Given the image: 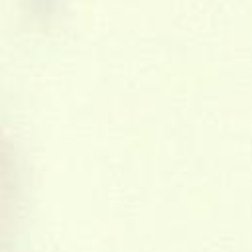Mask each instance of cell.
Instances as JSON below:
<instances>
[{
    "label": "cell",
    "instance_id": "cell-1",
    "mask_svg": "<svg viewBox=\"0 0 252 252\" xmlns=\"http://www.w3.org/2000/svg\"><path fill=\"white\" fill-rule=\"evenodd\" d=\"M39 2H41V0H39Z\"/></svg>",
    "mask_w": 252,
    "mask_h": 252
}]
</instances>
